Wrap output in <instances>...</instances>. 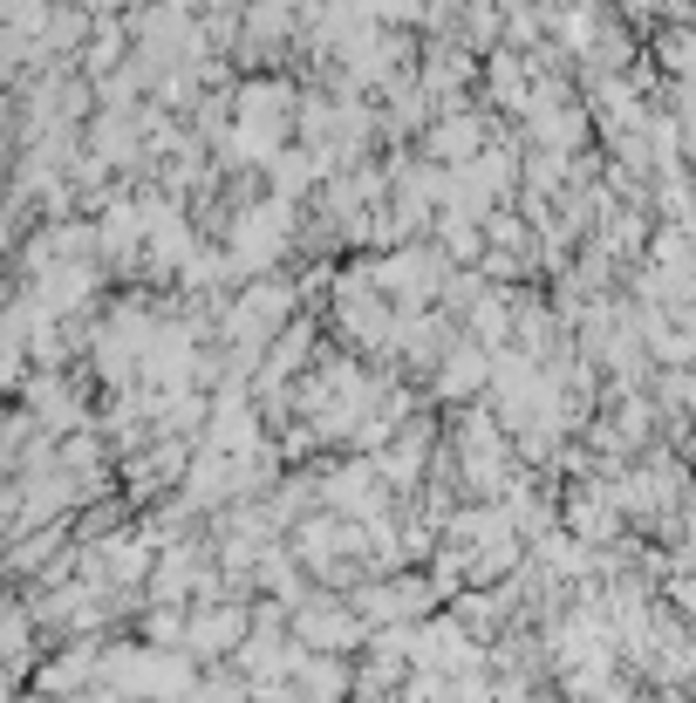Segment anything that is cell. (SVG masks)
<instances>
[{"mask_svg":"<svg viewBox=\"0 0 696 703\" xmlns=\"http://www.w3.org/2000/svg\"><path fill=\"white\" fill-rule=\"evenodd\" d=\"M478 144V130H471V117H451L444 123V137H430V151H444V157H464Z\"/></svg>","mask_w":696,"mask_h":703,"instance_id":"1","label":"cell"}]
</instances>
